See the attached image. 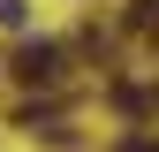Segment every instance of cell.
I'll list each match as a JSON object with an SVG mask.
<instances>
[{
  "mask_svg": "<svg viewBox=\"0 0 159 152\" xmlns=\"http://www.w3.org/2000/svg\"><path fill=\"white\" fill-rule=\"evenodd\" d=\"M0 23H8V31H23V0H0Z\"/></svg>",
  "mask_w": 159,
  "mask_h": 152,
  "instance_id": "obj_2",
  "label": "cell"
},
{
  "mask_svg": "<svg viewBox=\"0 0 159 152\" xmlns=\"http://www.w3.org/2000/svg\"><path fill=\"white\" fill-rule=\"evenodd\" d=\"M15 76H23V84H53V76H61V46H46V38H30V46L15 53Z\"/></svg>",
  "mask_w": 159,
  "mask_h": 152,
  "instance_id": "obj_1",
  "label": "cell"
},
{
  "mask_svg": "<svg viewBox=\"0 0 159 152\" xmlns=\"http://www.w3.org/2000/svg\"><path fill=\"white\" fill-rule=\"evenodd\" d=\"M121 152H159V137H121Z\"/></svg>",
  "mask_w": 159,
  "mask_h": 152,
  "instance_id": "obj_3",
  "label": "cell"
}]
</instances>
